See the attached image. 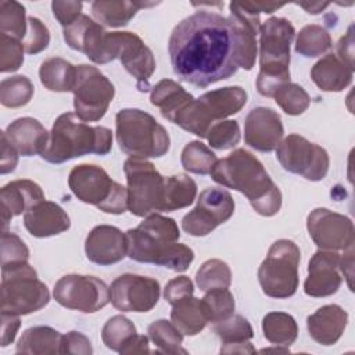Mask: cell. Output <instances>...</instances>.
Masks as SVG:
<instances>
[{
    "instance_id": "obj_9",
    "label": "cell",
    "mask_w": 355,
    "mask_h": 355,
    "mask_svg": "<svg viewBox=\"0 0 355 355\" xmlns=\"http://www.w3.org/2000/svg\"><path fill=\"white\" fill-rule=\"evenodd\" d=\"M298 245L287 239L276 240L258 269L262 291L272 298H288L298 288Z\"/></svg>"
},
{
    "instance_id": "obj_21",
    "label": "cell",
    "mask_w": 355,
    "mask_h": 355,
    "mask_svg": "<svg viewBox=\"0 0 355 355\" xmlns=\"http://www.w3.org/2000/svg\"><path fill=\"white\" fill-rule=\"evenodd\" d=\"M85 252L90 262L107 266L128 255L126 233L115 226L98 225L90 230L85 241Z\"/></svg>"
},
{
    "instance_id": "obj_55",
    "label": "cell",
    "mask_w": 355,
    "mask_h": 355,
    "mask_svg": "<svg viewBox=\"0 0 355 355\" xmlns=\"http://www.w3.org/2000/svg\"><path fill=\"white\" fill-rule=\"evenodd\" d=\"M19 326V316L1 313V347H7L14 341Z\"/></svg>"
},
{
    "instance_id": "obj_40",
    "label": "cell",
    "mask_w": 355,
    "mask_h": 355,
    "mask_svg": "<svg viewBox=\"0 0 355 355\" xmlns=\"http://www.w3.org/2000/svg\"><path fill=\"white\" fill-rule=\"evenodd\" d=\"M33 96V85L29 78L17 75L6 78L0 83V103L7 108L26 105Z\"/></svg>"
},
{
    "instance_id": "obj_4",
    "label": "cell",
    "mask_w": 355,
    "mask_h": 355,
    "mask_svg": "<svg viewBox=\"0 0 355 355\" xmlns=\"http://www.w3.org/2000/svg\"><path fill=\"white\" fill-rule=\"evenodd\" d=\"M112 147V132L104 126H89L75 114L60 115L49 135L40 157L50 164H62L87 154L107 155Z\"/></svg>"
},
{
    "instance_id": "obj_26",
    "label": "cell",
    "mask_w": 355,
    "mask_h": 355,
    "mask_svg": "<svg viewBox=\"0 0 355 355\" xmlns=\"http://www.w3.org/2000/svg\"><path fill=\"white\" fill-rule=\"evenodd\" d=\"M348 323V313L338 305L320 306L306 319L311 338L322 345H333L343 336Z\"/></svg>"
},
{
    "instance_id": "obj_12",
    "label": "cell",
    "mask_w": 355,
    "mask_h": 355,
    "mask_svg": "<svg viewBox=\"0 0 355 355\" xmlns=\"http://www.w3.org/2000/svg\"><path fill=\"white\" fill-rule=\"evenodd\" d=\"M276 158L287 172L301 175L312 182L324 179L330 166L329 154L323 147L295 133L279 143Z\"/></svg>"
},
{
    "instance_id": "obj_13",
    "label": "cell",
    "mask_w": 355,
    "mask_h": 355,
    "mask_svg": "<svg viewBox=\"0 0 355 355\" xmlns=\"http://www.w3.org/2000/svg\"><path fill=\"white\" fill-rule=\"evenodd\" d=\"M108 62L119 58L123 68L136 79L140 92L150 90V78L155 71L153 51L133 32H107Z\"/></svg>"
},
{
    "instance_id": "obj_43",
    "label": "cell",
    "mask_w": 355,
    "mask_h": 355,
    "mask_svg": "<svg viewBox=\"0 0 355 355\" xmlns=\"http://www.w3.org/2000/svg\"><path fill=\"white\" fill-rule=\"evenodd\" d=\"M208 322L219 323L229 319L234 312V297L227 288H214L201 298Z\"/></svg>"
},
{
    "instance_id": "obj_17",
    "label": "cell",
    "mask_w": 355,
    "mask_h": 355,
    "mask_svg": "<svg viewBox=\"0 0 355 355\" xmlns=\"http://www.w3.org/2000/svg\"><path fill=\"white\" fill-rule=\"evenodd\" d=\"M306 229L311 239L320 250H347L355 243L352 220L327 208H316L306 218Z\"/></svg>"
},
{
    "instance_id": "obj_32",
    "label": "cell",
    "mask_w": 355,
    "mask_h": 355,
    "mask_svg": "<svg viewBox=\"0 0 355 355\" xmlns=\"http://www.w3.org/2000/svg\"><path fill=\"white\" fill-rule=\"evenodd\" d=\"M171 322L183 336L198 334L208 323L201 300L191 295L172 305Z\"/></svg>"
},
{
    "instance_id": "obj_36",
    "label": "cell",
    "mask_w": 355,
    "mask_h": 355,
    "mask_svg": "<svg viewBox=\"0 0 355 355\" xmlns=\"http://www.w3.org/2000/svg\"><path fill=\"white\" fill-rule=\"evenodd\" d=\"M136 334V327L130 319L123 315H115L103 326L101 340L107 348L121 354Z\"/></svg>"
},
{
    "instance_id": "obj_50",
    "label": "cell",
    "mask_w": 355,
    "mask_h": 355,
    "mask_svg": "<svg viewBox=\"0 0 355 355\" xmlns=\"http://www.w3.org/2000/svg\"><path fill=\"white\" fill-rule=\"evenodd\" d=\"M194 293L193 282L187 276H178L169 280L164 290V297L168 304L175 305L176 302L191 297Z\"/></svg>"
},
{
    "instance_id": "obj_1",
    "label": "cell",
    "mask_w": 355,
    "mask_h": 355,
    "mask_svg": "<svg viewBox=\"0 0 355 355\" xmlns=\"http://www.w3.org/2000/svg\"><path fill=\"white\" fill-rule=\"evenodd\" d=\"M168 51L175 75L201 89L239 69L229 18L218 12L200 10L182 19L169 36Z\"/></svg>"
},
{
    "instance_id": "obj_16",
    "label": "cell",
    "mask_w": 355,
    "mask_h": 355,
    "mask_svg": "<svg viewBox=\"0 0 355 355\" xmlns=\"http://www.w3.org/2000/svg\"><path fill=\"white\" fill-rule=\"evenodd\" d=\"M159 294L158 280L133 273L118 276L110 287L111 304L121 312H148L157 305Z\"/></svg>"
},
{
    "instance_id": "obj_20",
    "label": "cell",
    "mask_w": 355,
    "mask_h": 355,
    "mask_svg": "<svg viewBox=\"0 0 355 355\" xmlns=\"http://www.w3.org/2000/svg\"><path fill=\"white\" fill-rule=\"evenodd\" d=\"M341 286L340 255L336 251H316L308 265V277L304 283L306 295L322 298L333 295Z\"/></svg>"
},
{
    "instance_id": "obj_42",
    "label": "cell",
    "mask_w": 355,
    "mask_h": 355,
    "mask_svg": "<svg viewBox=\"0 0 355 355\" xmlns=\"http://www.w3.org/2000/svg\"><path fill=\"white\" fill-rule=\"evenodd\" d=\"M0 31L4 35L24 40L28 32L25 7L14 0L0 1Z\"/></svg>"
},
{
    "instance_id": "obj_31",
    "label": "cell",
    "mask_w": 355,
    "mask_h": 355,
    "mask_svg": "<svg viewBox=\"0 0 355 355\" xmlns=\"http://www.w3.org/2000/svg\"><path fill=\"white\" fill-rule=\"evenodd\" d=\"M62 334L49 326L26 329L17 344V354L54 355L61 354Z\"/></svg>"
},
{
    "instance_id": "obj_54",
    "label": "cell",
    "mask_w": 355,
    "mask_h": 355,
    "mask_svg": "<svg viewBox=\"0 0 355 355\" xmlns=\"http://www.w3.org/2000/svg\"><path fill=\"white\" fill-rule=\"evenodd\" d=\"M18 164V153L10 144L4 133L1 132V155H0V173L6 175L15 169Z\"/></svg>"
},
{
    "instance_id": "obj_51",
    "label": "cell",
    "mask_w": 355,
    "mask_h": 355,
    "mask_svg": "<svg viewBox=\"0 0 355 355\" xmlns=\"http://www.w3.org/2000/svg\"><path fill=\"white\" fill-rule=\"evenodd\" d=\"M93 348L89 338L79 331H69L62 334L61 340V354H78V355H90Z\"/></svg>"
},
{
    "instance_id": "obj_41",
    "label": "cell",
    "mask_w": 355,
    "mask_h": 355,
    "mask_svg": "<svg viewBox=\"0 0 355 355\" xmlns=\"http://www.w3.org/2000/svg\"><path fill=\"white\" fill-rule=\"evenodd\" d=\"M196 283L202 291L227 288L232 283L230 268L222 259H208L197 270Z\"/></svg>"
},
{
    "instance_id": "obj_45",
    "label": "cell",
    "mask_w": 355,
    "mask_h": 355,
    "mask_svg": "<svg viewBox=\"0 0 355 355\" xmlns=\"http://www.w3.org/2000/svg\"><path fill=\"white\" fill-rule=\"evenodd\" d=\"M276 104L288 115H301L309 107V94L297 83H284L273 94Z\"/></svg>"
},
{
    "instance_id": "obj_30",
    "label": "cell",
    "mask_w": 355,
    "mask_h": 355,
    "mask_svg": "<svg viewBox=\"0 0 355 355\" xmlns=\"http://www.w3.org/2000/svg\"><path fill=\"white\" fill-rule=\"evenodd\" d=\"M154 6V3L125 1V0H96L92 3V14L94 19L104 26L121 28L130 22L136 12L143 7Z\"/></svg>"
},
{
    "instance_id": "obj_5",
    "label": "cell",
    "mask_w": 355,
    "mask_h": 355,
    "mask_svg": "<svg viewBox=\"0 0 355 355\" xmlns=\"http://www.w3.org/2000/svg\"><path fill=\"white\" fill-rule=\"evenodd\" d=\"M295 36L293 24L280 17L266 19L259 29V73L257 89L261 96L273 97L290 82V46Z\"/></svg>"
},
{
    "instance_id": "obj_8",
    "label": "cell",
    "mask_w": 355,
    "mask_h": 355,
    "mask_svg": "<svg viewBox=\"0 0 355 355\" xmlns=\"http://www.w3.org/2000/svg\"><path fill=\"white\" fill-rule=\"evenodd\" d=\"M49 301L47 286L28 262L1 268V313L29 315L44 308Z\"/></svg>"
},
{
    "instance_id": "obj_35",
    "label": "cell",
    "mask_w": 355,
    "mask_h": 355,
    "mask_svg": "<svg viewBox=\"0 0 355 355\" xmlns=\"http://www.w3.org/2000/svg\"><path fill=\"white\" fill-rule=\"evenodd\" d=\"M263 337L279 347H290L298 336L295 319L284 312H269L262 319Z\"/></svg>"
},
{
    "instance_id": "obj_56",
    "label": "cell",
    "mask_w": 355,
    "mask_h": 355,
    "mask_svg": "<svg viewBox=\"0 0 355 355\" xmlns=\"http://www.w3.org/2000/svg\"><path fill=\"white\" fill-rule=\"evenodd\" d=\"M240 4L244 10H247L251 14H255V15H259L261 12L272 14L273 11H276V10H279L284 6L283 3H270V1H266V3H262V1H240Z\"/></svg>"
},
{
    "instance_id": "obj_28",
    "label": "cell",
    "mask_w": 355,
    "mask_h": 355,
    "mask_svg": "<svg viewBox=\"0 0 355 355\" xmlns=\"http://www.w3.org/2000/svg\"><path fill=\"white\" fill-rule=\"evenodd\" d=\"M212 121L239 112L247 103V93L240 86H227L204 93L198 98Z\"/></svg>"
},
{
    "instance_id": "obj_6",
    "label": "cell",
    "mask_w": 355,
    "mask_h": 355,
    "mask_svg": "<svg viewBox=\"0 0 355 355\" xmlns=\"http://www.w3.org/2000/svg\"><path fill=\"white\" fill-rule=\"evenodd\" d=\"M115 125L119 148L133 158H159L169 151L171 139L166 129L141 110H121Z\"/></svg>"
},
{
    "instance_id": "obj_58",
    "label": "cell",
    "mask_w": 355,
    "mask_h": 355,
    "mask_svg": "<svg viewBox=\"0 0 355 355\" xmlns=\"http://www.w3.org/2000/svg\"><path fill=\"white\" fill-rule=\"evenodd\" d=\"M147 352H150L148 337L136 334L135 338L123 348L121 354H147Z\"/></svg>"
},
{
    "instance_id": "obj_25",
    "label": "cell",
    "mask_w": 355,
    "mask_h": 355,
    "mask_svg": "<svg viewBox=\"0 0 355 355\" xmlns=\"http://www.w3.org/2000/svg\"><path fill=\"white\" fill-rule=\"evenodd\" d=\"M3 133L17 153L24 157L40 155L50 135L37 119L29 116L15 119Z\"/></svg>"
},
{
    "instance_id": "obj_29",
    "label": "cell",
    "mask_w": 355,
    "mask_h": 355,
    "mask_svg": "<svg viewBox=\"0 0 355 355\" xmlns=\"http://www.w3.org/2000/svg\"><path fill=\"white\" fill-rule=\"evenodd\" d=\"M194 97L186 92L178 82L172 79H162L151 89L150 101L159 108L161 115L173 122L175 116L193 100Z\"/></svg>"
},
{
    "instance_id": "obj_49",
    "label": "cell",
    "mask_w": 355,
    "mask_h": 355,
    "mask_svg": "<svg viewBox=\"0 0 355 355\" xmlns=\"http://www.w3.org/2000/svg\"><path fill=\"white\" fill-rule=\"evenodd\" d=\"M50 43V33L47 26L37 18L29 17L28 18V32L22 40L25 53L28 54H37L47 49Z\"/></svg>"
},
{
    "instance_id": "obj_22",
    "label": "cell",
    "mask_w": 355,
    "mask_h": 355,
    "mask_svg": "<svg viewBox=\"0 0 355 355\" xmlns=\"http://www.w3.org/2000/svg\"><path fill=\"white\" fill-rule=\"evenodd\" d=\"M64 40L71 49L86 54L94 64H107V32L90 17L80 14L73 24L64 28Z\"/></svg>"
},
{
    "instance_id": "obj_10",
    "label": "cell",
    "mask_w": 355,
    "mask_h": 355,
    "mask_svg": "<svg viewBox=\"0 0 355 355\" xmlns=\"http://www.w3.org/2000/svg\"><path fill=\"white\" fill-rule=\"evenodd\" d=\"M128 182V209L135 216L162 212L165 178L155 166L141 158H128L123 164Z\"/></svg>"
},
{
    "instance_id": "obj_38",
    "label": "cell",
    "mask_w": 355,
    "mask_h": 355,
    "mask_svg": "<svg viewBox=\"0 0 355 355\" xmlns=\"http://www.w3.org/2000/svg\"><path fill=\"white\" fill-rule=\"evenodd\" d=\"M331 47L330 33L320 25L304 26L295 40V51L304 57H319Z\"/></svg>"
},
{
    "instance_id": "obj_37",
    "label": "cell",
    "mask_w": 355,
    "mask_h": 355,
    "mask_svg": "<svg viewBox=\"0 0 355 355\" xmlns=\"http://www.w3.org/2000/svg\"><path fill=\"white\" fill-rule=\"evenodd\" d=\"M148 337L158 348L157 352L162 354H186V349L182 348L183 334L176 329V326L166 320L158 319L148 326Z\"/></svg>"
},
{
    "instance_id": "obj_23",
    "label": "cell",
    "mask_w": 355,
    "mask_h": 355,
    "mask_svg": "<svg viewBox=\"0 0 355 355\" xmlns=\"http://www.w3.org/2000/svg\"><path fill=\"white\" fill-rule=\"evenodd\" d=\"M42 201H44V193L33 180L19 179L3 186L0 191L3 232L7 230L11 218L26 212L29 208Z\"/></svg>"
},
{
    "instance_id": "obj_34",
    "label": "cell",
    "mask_w": 355,
    "mask_h": 355,
    "mask_svg": "<svg viewBox=\"0 0 355 355\" xmlns=\"http://www.w3.org/2000/svg\"><path fill=\"white\" fill-rule=\"evenodd\" d=\"M197 196L196 182L184 175L178 173L165 178V196L162 204V212H171L182 209L193 204Z\"/></svg>"
},
{
    "instance_id": "obj_48",
    "label": "cell",
    "mask_w": 355,
    "mask_h": 355,
    "mask_svg": "<svg viewBox=\"0 0 355 355\" xmlns=\"http://www.w3.org/2000/svg\"><path fill=\"white\" fill-rule=\"evenodd\" d=\"M29 250L26 244L12 232H1V268L28 262Z\"/></svg>"
},
{
    "instance_id": "obj_3",
    "label": "cell",
    "mask_w": 355,
    "mask_h": 355,
    "mask_svg": "<svg viewBox=\"0 0 355 355\" xmlns=\"http://www.w3.org/2000/svg\"><path fill=\"white\" fill-rule=\"evenodd\" d=\"M179 237V227L172 218L150 214L137 227L126 232L128 257L136 262L184 272L193 262L194 252L178 243Z\"/></svg>"
},
{
    "instance_id": "obj_47",
    "label": "cell",
    "mask_w": 355,
    "mask_h": 355,
    "mask_svg": "<svg viewBox=\"0 0 355 355\" xmlns=\"http://www.w3.org/2000/svg\"><path fill=\"white\" fill-rule=\"evenodd\" d=\"M208 143L216 150L233 148L240 141V126L237 121H222L211 126L207 135Z\"/></svg>"
},
{
    "instance_id": "obj_53",
    "label": "cell",
    "mask_w": 355,
    "mask_h": 355,
    "mask_svg": "<svg viewBox=\"0 0 355 355\" xmlns=\"http://www.w3.org/2000/svg\"><path fill=\"white\" fill-rule=\"evenodd\" d=\"M336 55L351 69L354 71V26L351 25L347 33L337 43Z\"/></svg>"
},
{
    "instance_id": "obj_11",
    "label": "cell",
    "mask_w": 355,
    "mask_h": 355,
    "mask_svg": "<svg viewBox=\"0 0 355 355\" xmlns=\"http://www.w3.org/2000/svg\"><path fill=\"white\" fill-rule=\"evenodd\" d=\"M72 93L75 115L83 122H96L105 115L115 96V87L96 67L82 64L76 67Z\"/></svg>"
},
{
    "instance_id": "obj_24",
    "label": "cell",
    "mask_w": 355,
    "mask_h": 355,
    "mask_svg": "<svg viewBox=\"0 0 355 355\" xmlns=\"http://www.w3.org/2000/svg\"><path fill=\"white\" fill-rule=\"evenodd\" d=\"M24 225L33 237H50L69 229L68 214L55 202L42 201L24 214Z\"/></svg>"
},
{
    "instance_id": "obj_39",
    "label": "cell",
    "mask_w": 355,
    "mask_h": 355,
    "mask_svg": "<svg viewBox=\"0 0 355 355\" xmlns=\"http://www.w3.org/2000/svg\"><path fill=\"white\" fill-rule=\"evenodd\" d=\"M218 158L211 148L200 140H193L184 146L180 155L182 166L191 173L208 175L211 173Z\"/></svg>"
},
{
    "instance_id": "obj_60",
    "label": "cell",
    "mask_w": 355,
    "mask_h": 355,
    "mask_svg": "<svg viewBox=\"0 0 355 355\" xmlns=\"http://www.w3.org/2000/svg\"><path fill=\"white\" fill-rule=\"evenodd\" d=\"M300 7L305 8L309 14H319L323 8L329 6V3H297Z\"/></svg>"
},
{
    "instance_id": "obj_46",
    "label": "cell",
    "mask_w": 355,
    "mask_h": 355,
    "mask_svg": "<svg viewBox=\"0 0 355 355\" xmlns=\"http://www.w3.org/2000/svg\"><path fill=\"white\" fill-rule=\"evenodd\" d=\"M24 44L21 40L0 33V72H15L24 62Z\"/></svg>"
},
{
    "instance_id": "obj_15",
    "label": "cell",
    "mask_w": 355,
    "mask_h": 355,
    "mask_svg": "<svg viewBox=\"0 0 355 355\" xmlns=\"http://www.w3.org/2000/svg\"><path fill=\"white\" fill-rule=\"evenodd\" d=\"M234 212V201L229 191L208 187L200 193L197 205L182 219V227L194 237L209 234L219 225L230 219Z\"/></svg>"
},
{
    "instance_id": "obj_44",
    "label": "cell",
    "mask_w": 355,
    "mask_h": 355,
    "mask_svg": "<svg viewBox=\"0 0 355 355\" xmlns=\"http://www.w3.org/2000/svg\"><path fill=\"white\" fill-rule=\"evenodd\" d=\"M214 331L223 343V347L243 344L254 337L250 322L241 315H232L223 322L214 323Z\"/></svg>"
},
{
    "instance_id": "obj_2",
    "label": "cell",
    "mask_w": 355,
    "mask_h": 355,
    "mask_svg": "<svg viewBox=\"0 0 355 355\" xmlns=\"http://www.w3.org/2000/svg\"><path fill=\"white\" fill-rule=\"evenodd\" d=\"M209 175L218 184L244 194L257 214L273 216L280 211V189L250 151L237 148L226 158L218 159Z\"/></svg>"
},
{
    "instance_id": "obj_33",
    "label": "cell",
    "mask_w": 355,
    "mask_h": 355,
    "mask_svg": "<svg viewBox=\"0 0 355 355\" xmlns=\"http://www.w3.org/2000/svg\"><path fill=\"white\" fill-rule=\"evenodd\" d=\"M39 78L42 85L51 92H72L76 67L61 57H50L42 62Z\"/></svg>"
},
{
    "instance_id": "obj_52",
    "label": "cell",
    "mask_w": 355,
    "mask_h": 355,
    "mask_svg": "<svg viewBox=\"0 0 355 355\" xmlns=\"http://www.w3.org/2000/svg\"><path fill=\"white\" fill-rule=\"evenodd\" d=\"M51 10L55 19L62 25V28L73 24L79 15L82 14V3L80 1H53Z\"/></svg>"
},
{
    "instance_id": "obj_14",
    "label": "cell",
    "mask_w": 355,
    "mask_h": 355,
    "mask_svg": "<svg viewBox=\"0 0 355 355\" xmlns=\"http://www.w3.org/2000/svg\"><path fill=\"white\" fill-rule=\"evenodd\" d=\"M53 295L61 306L83 313H94L111 301L110 288L103 280L76 273L62 276L54 284Z\"/></svg>"
},
{
    "instance_id": "obj_19",
    "label": "cell",
    "mask_w": 355,
    "mask_h": 355,
    "mask_svg": "<svg viewBox=\"0 0 355 355\" xmlns=\"http://www.w3.org/2000/svg\"><path fill=\"white\" fill-rule=\"evenodd\" d=\"M283 133L282 118L272 108L257 107L245 116L244 140L257 151L270 153L277 148Z\"/></svg>"
},
{
    "instance_id": "obj_59",
    "label": "cell",
    "mask_w": 355,
    "mask_h": 355,
    "mask_svg": "<svg viewBox=\"0 0 355 355\" xmlns=\"http://www.w3.org/2000/svg\"><path fill=\"white\" fill-rule=\"evenodd\" d=\"M255 348L251 345V343H243V344H234L220 348V354H254Z\"/></svg>"
},
{
    "instance_id": "obj_27",
    "label": "cell",
    "mask_w": 355,
    "mask_h": 355,
    "mask_svg": "<svg viewBox=\"0 0 355 355\" xmlns=\"http://www.w3.org/2000/svg\"><path fill=\"white\" fill-rule=\"evenodd\" d=\"M351 71L334 53L320 58L311 69L313 83L323 92H341L352 82Z\"/></svg>"
},
{
    "instance_id": "obj_57",
    "label": "cell",
    "mask_w": 355,
    "mask_h": 355,
    "mask_svg": "<svg viewBox=\"0 0 355 355\" xmlns=\"http://www.w3.org/2000/svg\"><path fill=\"white\" fill-rule=\"evenodd\" d=\"M340 270L344 273V277H347L348 287L352 288V270H354V245L344 250V257H340Z\"/></svg>"
},
{
    "instance_id": "obj_18",
    "label": "cell",
    "mask_w": 355,
    "mask_h": 355,
    "mask_svg": "<svg viewBox=\"0 0 355 355\" xmlns=\"http://www.w3.org/2000/svg\"><path fill=\"white\" fill-rule=\"evenodd\" d=\"M229 22L233 32L234 57L239 68L251 71L257 58V35L261 29L259 15L244 10L240 1L229 4Z\"/></svg>"
},
{
    "instance_id": "obj_7",
    "label": "cell",
    "mask_w": 355,
    "mask_h": 355,
    "mask_svg": "<svg viewBox=\"0 0 355 355\" xmlns=\"http://www.w3.org/2000/svg\"><path fill=\"white\" fill-rule=\"evenodd\" d=\"M71 191L85 204L97 207L100 211L121 215L128 209V190L112 180L97 165L80 164L72 168L68 176Z\"/></svg>"
}]
</instances>
